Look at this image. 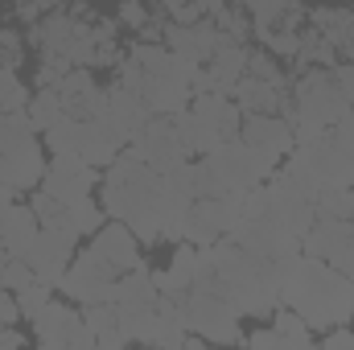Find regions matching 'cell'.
<instances>
[{
  "label": "cell",
  "mask_w": 354,
  "mask_h": 350,
  "mask_svg": "<svg viewBox=\"0 0 354 350\" xmlns=\"http://www.w3.org/2000/svg\"><path fill=\"white\" fill-rule=\"evenodd\" d=\"M95 198L107 210V219L128 223L145 248H157V243L174 248L185 239V210L194 198L177 190L161 169L145 165L132 145L120 149V157L103 169Z\"/></svg>",
  "instance_id": "1"
},
{
  "label": "cell",
  "mask_w": 354,
  "mask_h": 350,
  "mask_svg": "<svg viewBox=\"0 0 354 350\" xmlns=\"http://www.w3.org/2000/svg\"><path fill=\"white\" fill-rule=\"evenodd\" d=\"M280 305L297 309L301 322L322 338L326 330L354 322V280L346 272H338L334 264L301 252L297 264H292V276H288L284 293H280Z\"/></svg>",
  "instance_id": "2"
},
{
  "label": "cell",
  "mask_w": 354,
  "mask_h": 350,
  "mask_svg": "<svg viewBox=\"0 0 354 350\" xmlns=\"http://www.w3.org/2000/svg\"><path fill=\"white\" fill-rule=\"evenodd\" d=\"M46 140L33 128L25 111H4L0 116V185L12 194H33L46 177Z\"/></svg>",
  "instance_id": "3"
},
{
  "label": "cell",
  "mask_w": 354,
  "mask_h": 350,
  "mask_svg": "<svg viewBox=\"0 0 354 350\" xmlns=\"http://www.w3.org/2000/svg\"><path fill=\"white\" fill-rule=\"evenodd\" d=\"M288 95H292V116L288 120H292L297 145L322 136L330 124H338L351 111V99L334 87L330 66H305V71H297Z\"/></svg>",
  "instance_id": "4"
},
{
  "label": "cell",
  "mask_w": 354,
  "mask_h": 350,
  "mask_svg": "<svg viewBox=\"0 0 354 350\" xmlns=\"http://www.w3.org/2000/svg\"><path fill=\"white\" fill-rule=\"evenodd\" d=\"M177 305H181V317H185V330L198 334L206 347L210 342H223V347H243V313L235 309V301L214 284H189L185 293H174Z\"/></svg>",
  "instance_id": "5"
},
{
  "label": "cell",
  "mask_w": 354,
  "mask_h": 350,
  "mask_svg": "<svg viewBox=\"0 0 354 350\" xmlns=\"http://www.w3.org/2000/svg\"><path fill=\"white\" fill-rule=\"evenodd\" d=\"M248 194L243 190H231V194H218V198H194L189 210H185V239L194 248H210V243L227 239L239 227V219H243Z\"/></svg>",
  "instance_id": "6"
},
{
  "label": "cell",
  "mask_w": 354,
  "mask_h": 350,
  "mask_svg": "<svg viewBox=\"0 0 354 350\" xmlns=\"http://www.w3.org/2000/svg\"><path fill=\"white\" fill-rule=\"evenodd\" d=\"M29 330H33V347H41V350H91L95 347V334H91L87 317H83V305L66 301L62 293L41 309V317Z\"/></svg>",
  "instance_id": "7"
},
{
  "label": "cell",
  "mask_w": 354,
  "mask_h": 350,
  "mask_svg": "<svg viewBox=\"0 0 354 350\" xmlns=\"http://www.w3.org/2000/svg\"><path fill=\"white\" fill-rule=\"evenodd\" d=\"M292 157L305 161V169L322 185H354V145L342 140L334 128H326L313 140H301L292 149Z\"/></svg>",
  "instance_id": "8"
},
{
  "label": "cell",
  "mask_w": 354,
  "mask_h": 350,
  "mask_svg": "<svg viewBox=\"0 0 354 350\" xmlns=\"http://www.w3.org/2000/svg\"><path fill=\"white\" fill-rule=\"evenodd\" d=\"M206 161L214 165V174H218V181L227 185V194H231V190H243V194H248V190L264 185L268 177H272V165H268L243 136L223 140L214 153H206Z\"/></svg>",
  "instance_id": "9"
},
{
  "label": "cell",
  "mask_w": 354,
  "mask_h": 350,
  "mask_svg": "<svg viewBox=\"0 0 354 350\" xmlns=\"http://www.w3.org/2000/svg\"><path fill=\"white\" fill-rule=\"evenodd\" d=\"M115 280H120V276L99 260L91 248H83V252H75L66 276L58 280V293H62L66 301H75V305H95V301H111Z\"/></svg>",
  "instance_id": "10"
},
{
  "label": "cell",
  "mask_w": 354,
  "mask_h": 350,
  "mask_svg": "<svg viewBox=\"0 0 354 350\" xmlns=\"http://www.w3.org/2000/svg\"><path fill=\"white\" fill-rule=\"evenodd\" d=\"M301 252L317 256V260L334 264L338 272H346L354 280V219H334V214H317L309 235L301 239Z\"/></svg>",
  "instance_id": "11"
},
{
  "label": "cell",
  "mask_w": 354,
  "mask_h": 350,
  "mask_svg": "<svg viewBox=\"0 0 354 350\" xmlns=\"http://www.w3.org/2000/svg\"><path fill=\"white\" fill-rule=\"evenodd\" d=\"M239 136L264 157L268 165L276 169L292 149H297V132H292V120L280 116V111H243V128Z\"/></svg>",
  "instance_id": "12"
},
{
  "label": "cell",
  "mask_w": 354,
  "mask_h": 350,
  "mask_svg": "<svg viewBox=\"0 0 354 350\" xmlns=\"http://www.w3.org/2000/svg\"><path fill=\"white\" fill-rule=\"evenodd\" d=\"M132 149H136V157H140L145 165H153V169H161V174H169L174 165L189 161V149H185L181 136H177L174 116H153V120L132 136Z\"/></svg>",
  "instance_id": "13"
},
{
  "label": "cell",
  "mask_w": 354,
  "mask_h": 350,
  "mask_svg": "<svg viewBox=\"0 0 354 350\" xmlns=\"http://www.w3.org/2000/svg\"><path fill=\"white\" fill-rule=\"evenodd\" d=\"M99 177H103V169L87 165L83 157L62 153V157H50L46 177H41V190L50 198H58V202H83V198H91L99 190Z\"/></svg>",
  "instance_id": "14"
},
{
  "label": "cell",
  "mask_w": 354,
  "mask_h": 350,
  "mask_svg": "<svg viewBox=\"0 0 354 350\" xmlns=\"http://www.w3.org/2000/svg\"><path fill=\"white\" fill-rule=\"evenodd\" d=\"M87 248L107 264L115 276H124V272H132L136 264H145V243H140L136 231H132L128 223H120V219H107V223L87 239Z\"/></svg>",
  "instance_id": "15"
},
{
  "label": "cell",
  "mask_w": 354,
  "mask_h": 350,
  "mask_svg": "<svg viewBox=\"0 0 354 350\" xmlns=\"http://www.w3.org/2000/svg\"><path fill=\"white\" fill-rule=\"evenodd\" d=\"M243 347H260V350H313V347H317V334L301 322V313H297V309L280 305L264 326H260V330L243 334Z\"/></svg>",
  "instance_id": "16"
},
{
  "label": "cell",
  "mask_w": 354,
  "mask_h": 350,
  "mask_svg": "<svg viewBox=\"0 0 354 350\" xmlns=\"http://www.w3.org/2000/svg\"><path fill=\"white\" fill-rule=\"evenodd\" d=\"M54 91L62 95L66 116H75V120H95V116L107 111V87L95 79L91 66H71Z\"/></svg>",
  "instance_id": "17"
},
{
  "label": "cell",
  "mask_w": 354,
  "mask_h": 350,
  "mask_svg": "<svg viewBox=\"0 0 354 350\" xmlns=\"http://www.w3.org/2000/svg\"><path fill=\"white\" fill-rule=\"evenodd\" d=\"M75 248H79V243H75L71 235L41 227V231H37V239H33V248L25 252V260L33 264L37 280H46V284H54V288H58V280L66 276V268H71V260H75Z\"/></svg>",
  "instance_id": "18"
},
{
  "label": "cell",
  "mask_w": 354,
  "mask_h": 350,
  "mask_svg": "<svg viewBox=\"0 0 354 350\" xmlns=\"http://www.w3.org/2000/svg\"><path fill=\"white\" fill-rule=\"evenodd\" d=\"M223 37H227V33H223L210 17H202V21H194V25H174V21H169L161 42H165L174 54H181V58H189V62L202 66V62L214 58V50L223 46Z\"/></svg>",
  "instance_id": "19"
},
{
  "label": "cell",
  "mask_w": 354,
  "mask_h": 350,
  "mask_svg": "<svg viewBox=\"0 0 354 350\" xmlns=\"http://www.w3.org/2000/svg\"><path fill=\"white\" fill-rule=\"evenodd\" d=\"M189 111H194L218 140H235L239 128H243V107H239L231 95H218V91H194Z\"/></svg>",
  "instance_id": "20"
},
{
  "label": "cell",
  "mask_w": 354,
  "mask_h": 350,
  "mask_svg": "<svg viewBox=\"0 0 354 350\" xmlns=\"http://www.w3.org/2000/svg\"><path fill=\"white\" fill-rule=\"evenodd\" d=\"M37 231H41V219L33 214L29 202H12L8 210H0V248H4V252L25 256V252L33 248Z\"/></svg>",
  "instance_id": "21"
},
{
  "label": "cell",
  "mask_w": 354,
  "mask_h": 350,
  "mask_svg": "<svg viewBox=\"0 0 354 350\" xmlns=\"http://www.w3.org/2000/svg\"><path fill=\"white\" fill-rule=\"evenodd\" d=\"M111 301H115L120 309H128V313L153 309V305L161 301V288H157V276H153V268H149V264H136L132 272H124V276L115 280V293H111Z\"/></svg>",
  "instance_id": "22"
},
{
  "label": "cell",
  "mask_w": 354,
  "mask_h": 350,
  "mask_svg": "<svg viewBox=\"0 0 354 350\" xmlns=\"http://www.w3.org/2000/svg\"><path fill=\"white\" fill-rule=\"evenodd\" d=\"M107 116H111V120H115V128L128 136V145H132V136L153 120L149 103H145L136 91H128L120 79H115V83H107Z\"/></svg>",
  "instance_id": "23"
},
{
  "label": "cell",
  "mask_w": 354,
  "mask_h": 350,
  "mask_svg": "<svg viewBox=\"0 0 354 350\" xmlns=\"http://www.w3.org/2000/svg\"><path fill=\"white\" fill-rule=\"evenodd\" d=\"M83 317H87L91 334H95V347L103 350H120V347H132L124 326H120V305L115 301H95V305H83Z\"/></svg>",
  "instance_id": "24"
},
{
  "label": "cell",
  "mask_w": 354,
  "mask_h": 350,
  "mask_svg": "<svg viewBox=\"0 0 354 350\" xmlns=\"http://www.w3.org/2000/svg\"><path fill=\"white\" fill-rule=\"evenodd\" d=\"M194 268H198V248L189 239H181V243H174V256L165 264V272H153L157 288L161 293H185L194 284Z\"/></svg>",
  "instance_id": "25"
},
{
  "label": "cell",
  "mask_w": 354,
  "mask_h": 350,
  "mask_svg": "<svg viewBox=\"0 0 354 350\" xmlns=\"http://www.w3.org/2000/svg\"><path fill=\"white\" fill-rule=\"evenodd\" d=\"M174 128H177V136H181V145L189 149V157H206V153H214L223 140L189 111V107H181V111H174Z\"/></svg>",
  "instance_id": "26"
},
{
  "label": "cell",
  "mask_w": 354,
  "mask_h": 350,
  "mask_svg": "<svg viewBox=\"0 0 354 350\" xmlns=\"http://www.w3.org/2000/svg\"><path fill=\"white\" fill-rule=\"evenodd\" d=\"M25 116L33 120V128H37V132H50L54 124H62V120H66V103H62V95H58L54 87H37L33 95H29Z\"/></svg>",
  "instance_id": "27"
},
{
  "label": "cell",
  "mask_w": 354,
  "mask_h": 350,
  "mask_svg": "<svg viewBox=\"0 0 354 350\" xmlns=\"http://www.w3.org/2000/svg\"><path fill=\"white\" fill-rule=\"evenodd\" d=\"M351 21H354V8H346V4H317V8H309V25L322 37H330L334 46H342Z\"/></svg>",
  "instance_id": "28"
},
{
  "label": "cell",
  "mask_w": 354,
  "mask_h": 350,
  "mask_svg": "<svg viewBox=\"0 0 354 350\" xmlns=\"http://www.w3.org/2000/svg\"><path fill=\"white\" fill-rule=\"evenodd\" d=\"M243 8H248V17H252V33H260V29H272V25H280L284 17H292V12H301L305 4L301 0H239Z\"/></svg>",
  "instance_id": "29"
},
{
  "label": "cell",
  "mask_w": 354,
  "mask_h": 350,
  "mask_svg": "<svg viewBox=\"0 0 354 350\" xmlns=\"http://www.w3.org/2000/svg\"><path fill=\"white\" fill-rule=\"evenodd\" d=\"M29 95H33V91L25 87L21 71L0 66V116H4V111H25V107H29Z\"/></svg>",
  "instance_id": "30"
},
{
  "label": "cell",
  "mask_w": 354,
  "mask_h": 350,
  "mask_svg": "<svg viewBox=\"0 0 354 350\" xmlns=\"http://www.w3.org/2000/svg\"><path fill=\"white\" fill-rule=\"evenodd\" d=\"M50 301H54V284H46V280H33V284H25V288L17 293V305H21V317H25V326H33Z\"/></svg>",
  "instance_id": "31"
},
{
  "label": "cell",
  "mask_w": 354,
  "mask_h": 350,
  "mask_svg": "<svg viewBox=\"0 0 354 350\" xmlns=\"http://www.w3.org/2000/svg\"><path fill=\"white\" fill-rule=\"evenodd\" d=\"M25 54H29L25 29H17V25H0V58H4V66L21 71V66H25Z\"/></svg>",
  "instance_id": "32"
},
{
  "label": "cell",
  "mask_w": 354,
  "mask_h": 350,
  "mask_svg": "<svg viewBox=\"0 0 354 350\" xmlns=\"http://www.w3.org/2000/svg\"><path fill=\"white\" fill-rule=\"evenodd\" d=\"M115 21H120V29L145 33V25L153 21V4H145V0H120L115 4Z\"/></svg>",
  "instance_id": "33"
},
{
  "label": "cell",
  "mask_w": 354,
  "mask_h": 350,
  "mask_svg": "<svg viewBox=\"0 0 354 350\" xmlns=\"http://www.w3.org/2000/svg\"><path fill=\"white\" fill-rule=\"evenodd\" d=\"M8 4H12V12H17L21 25H33L41 12H50V8H58V4H66V0H8Z\"/></svg>",
  "instance_id": "34"
},
{
  "label": "cell",
  "mask_w": 354,
  "mask_h": 350,
  "mask_svg": "<svg viewBox=\"0 0 354 350\" xmlns=\"http://www.w3.org/2000/svg\"><path fill=\"white\" fill-rule=\"evenodd\" d=\"M330 79H334V87H338V91H342V95L354 103V62L338 58V62L330 66Z\"/></svg>",
  "instance_id": "35"
},
{
  "label": "cell",
  "mask_w": 354,
  "mask_h": 350,
  "mask_svg": "<svg viewBox=\"0 0 354 350\" xmlns=\"http://www.w3.org/2000/svg\"><path fill=\"white\" fill-rule=\"evenodd\" d=\"M25 317H21V305H17V293L12 288H4L0 293V326H21Z\"/></svg>",
  "instance_id": "36"
},
{
  "label": "cell",
  "mask_w": 354,
  "mask_h": 350,
  "mask_svg": "<svg viewBox=\"0 0 354 350\" xmlns=\"http://www.w3.org/2000/svg\"><path fill=\"white\" fill-rule=\"evenodd\" d=\"M0 293H4V280H0Z\"/></svg>",
  "instance_id": "37"
},
{
  "label": "cell",
  "mask_w": 354,
  "mask_h": 350,
  "mask_svg": "<svg viewBox=\"0 0 354 350\" xmlns=\"http://www.w3.org/2000/svg\"><path fill=\"white\" fill-rule=\"evenodd\" d=\"M0 66H4V58H0Z\"/></svg>",
  "instance_id": "38"
},
{
  "label": "cell",
  "mask_w": 354,
  "mask_h": 350,
  "mask_svg": "<svg viewBox=\"0 0 354 350\" xmlns=\"http://www.w3.org/2000/svg\"><path fill=\"white\" fill-rule=\"evenodd\" d=\"M301 4H309V0H301Z\"/></svg>",
  "instance_id": "39"
},
{
  "label": "cell",
  "mask_w": 354,
  "mask_h": 350,
  "mask_svg": "<svg viewBox=\"0 0 354 350\" xmlns=\"http://www.w3.org/2000/svg\"><path fill=\"white\" fill-rule=\"evenodd\" d=\"M351 111H354V103H351Z\"/></svg>",
  "instance_id": "40"
}]
</instances>
